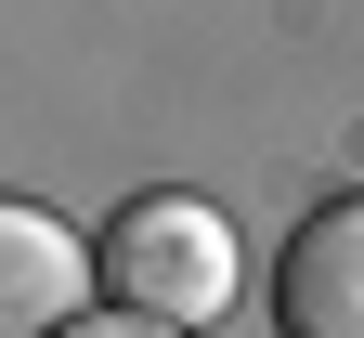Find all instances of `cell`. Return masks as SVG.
<instances>
[{
  "instance_id": "cell-2",
  "label": "cell",
  "mask_w": 364,
  "mask_h": 338,
  "mask_svg": "<svg viewBox=\"0 0 364 338\" xmlns=\"http://www.w3.org/2000/svg\"><path fill=\"white\" fill-rule=\"evenodd\" d=\"M105 286V234H65L53 208H0V338H65Z\"/></svg>"
},
{
  "instance_id": "cell-3",
  "label": "cell",
  "mask_w": 364,
  "mask_h": 338,
  "mask_svg": "<svg viewBox=\"0 0 364 338\" xmlns=\"http://www.w3.org/2000/svg\"><path fill=\"white\" fill-rule=\"evenodd\" d=\"M273 325L287 338H364V196L312 208L273 260Z\"/></svg>"
},
{
  "instance_id": "cell-4",
  "label": "cell",
  "mask_w": 364,
  "mask_h": 338,
  "mask_svg": "<svg viewBox=\"0 0 364 338\" xmlns=\"http://www.w3.org/2000/svg\"><path fill=\"white\" fill-rule=\"evenodd\" d=\"M65 338H196V325H156V312H117V300H105V312H78Z\"/></svg>"
},
{
  "instance_id": "cell-1",
  "label": "cell",
  "mask_w": 364,
  "mask_h": 338,
  "mask_svg": "<svg viewBox=\"0 0 364 338\" xmlns=\"http://www.w3.org/2000/svg\"><path fill=\"white\" fill-rule=\"evenodd\" d=\"M105 300L208 338L221 312H235V221H221L208 196H182V182L130 196V208L105 221Z\"/></svg>"
}]
</instances>
